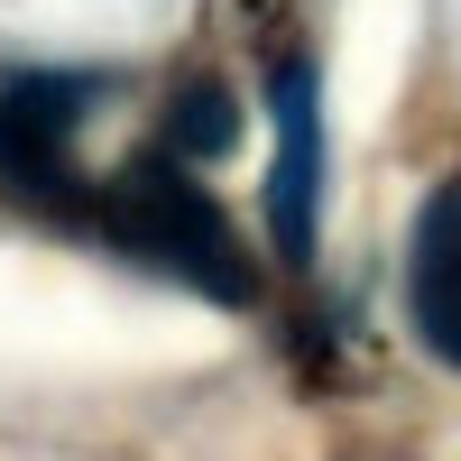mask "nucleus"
Masks as SVG:
<instances>
[{
    "label": "nucleus",
    "mask_w": 461,
    "mask_h": 461,
    "mask_svg": "<svg viewBox=\"0 0 461 461\" xmlns=\"http://www.w3.org/2000/svg\"><path fill=\"white\" fill-rule=\"evenodd\" d=\"M111 240L148 267H167L176 286L212 295V304H249V286H258L240 240H230V221H221V203L194 185L185 158H130L111 176Z\"/></svg>",
    "instance_id": "f257e3e1"
},
{
    "label": "nucleus",
    "mask_w": 461,
    "mask_h": 461,
    "mask_svg": "<svg viewBox=\"0 0 461 461\" xmlns=\"http://www.w3.org/2000/svg\"><path fill=\"white\" fill-rule=\"evenodd\" d=\"M93 84L84 74H19L0 93V185L28 203H74V139H84Z\"/></svg>",
    "instance_id": "f03ea898"
},
{
    "label": "nucleus",
    "mask_w": 461,
    "mask_h": 461,
    "mask_svg": "<svg viewBox=\"0 0 461 461\" xmlns=\"http://www.w3.org/2000/svg\"><path fill=\"white\" fill-rule=\"evenodd\" d=\"M267 121H277V167H267V230L286 258H314V212H323V74L277 65L267 84Z\"/></svg>",
    "instance_id": "7ed1b4c3"
},
{
    "label": "nucleus",
    "mask_w": 461,
    "mask_h": 461,
    "mask_svg": "<svg viewBox=\"0 0 461 461\" xmlns=\"http://www.w3.org/2000/svg\"><path fill=\"white\" fill-rule=\"evenodd\" d=\"M406 314L425 332V351L461 369V176L434 185L415 212V249H406Z\"/></svg>",
    "instance_id": "20e7f679"
},
{
    "label": "nucleus",
    "mask_w": 461,
    "mask_h": 461,
    "mask_svg": "<svg viewBox=\"0 0 461 461\" xmlns=\"http://www.w3.org/2000/svg\"><path fill=\"white\" fill-rule=\"evenodd\" d=\"M230 139H240V111H230L221 84H185V93L167 102V158L212 167V158H230Z\"/></svg>",
    "instance_id": "39448f33"
}]
</instances>
